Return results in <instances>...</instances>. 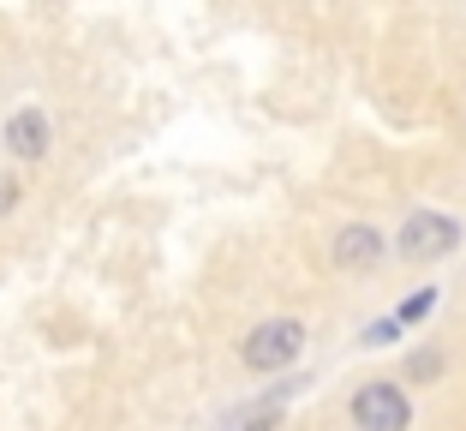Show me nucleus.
Masks as SVG:
<instances>
[{
	"mask_svg": "<svg viewBox=\"0 0 466 431\" xmlns=\"http://www.w3.org/2000/svg\"><path fill=\"white\" fill-rule=\"evenodd\" d=\"M431 306H437V293H431V288H425V293H412L407 306H400V312H395V323H419V318H425V312H431Z\"/></svg>",
	"mask_w": 466,
	"mask_h": 431,
	"instance_id": "6",
	"label": "nucleus"
},
{
	"mask_svg": "<svg viewBox=\"0 0 466 431\" xmlns=\"http://www.w3.org/2000/svg\"><path fill=\"white\" fill-rule=\"evenodd\" d=\"M299 348H305V323L299 318H263L258 330L246 335V365L251 372H281L288 360H299Z\"/></svg>",
	"mask_w": 466,
	"mask_h": 431,
	"instance_id": "1",
	"label": "nucleus"
},
{
	"mask_svg": "<svg viewBox=\"0 0 466 431\" xmlns=\"http://www.w3.org/2000/svg\"><path fill=\"white\" fill-rule=\"evenodd\" d=\"M407 419H412V402L395 384H365L353 395V426L359 431H407Z\"/></svg>",
	"mask_w": 466,
	"mask_h": 431,
	"instance_id": "3",
	"label": "nucleus"
},
{
	"mask_svg": "<svg viewBox=\"0 0 466 431\" xmlns=\"http://www.w3.org/2000/svg\"><path fill=\"white\" fill-rule=\"evenodd\" d=\"M0 144H6L18 162H42L48 144H55V126H48V114H42V108H18L13 120H6V132H0Z\"/></svg>",
	"mask_w": 466,
	"mask_h": 431,
	"instance_id": "4",
	"label": "nucleus"
},
{
	"mask_svg": "<svg viewBox=\"0 0 466 431\" xmlns=\"http://www.w3.org/2000/svg\"><path fill=\"white\" fill-rule=\"evenodd\" d=\"M377 258H383V234H377V228L353 222V228L335 234V264H341V270H370Z\"/></svg>",
	"mask_w": 466,
	"mask_h": 431,
	"instance_id": "5",
	"label": "nucleus"
},
{
	"mask_svg": "<svg viewBox=\"0 0 466 431\" xmlns=\"http://www.w3.org/2000/svg\"><path fill=\"white\" fill-rule=\"evenodd\" d=\"M437 365H442L437 354H419V360H412V377H431V372H437Z\"/></svg>",
	"mask_w": 466,
	"mask_h": 431,
	"instance_id": "8",
	"label": "nucleus"
},
{
	"mask_svg": "<svg viewBox=\"0 0 466 431\" xmlns=\"http://www.w3.org/2000/svg\"><path fill=\"white\" fill-rule=\"evenodd\" d=\"M454 240H461V222H449V216H437V210H419V216H407L400 222V258L407 264H437V258H449Z\"/></svg>",
	"mask_w": 466,
	"mask_h": 431,
	"instance_id": "2",
	"label": "nucleus"
},
{
	"mask_svg": "<svg viewBox=\"0 0 466 431\" xmlns=\"http://www.w3.org/2000/svg\"><path fill=\"white\" fill-rule=\"evenodd\" d=\"M18 192H25V186H18L13 174H0V216H13V210H18Z\"/></svg>",
	"mask_w": 466,
	"mask_h": 431,
	"instance_id": "7",
	"label": "nucleus"
}]
</instances>
